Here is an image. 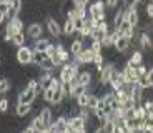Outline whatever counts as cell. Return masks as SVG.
Wrapping results in <instances>:
<instances>
[{
    "mask_svg": "<svg viewBox=\"0 0 153 133\" xmlns=\"http://www.w3.org/2000/svg\"><path fill=\"white\" fill-rule=\"evenodd\" d=\"M146 15H148V19H153V4L146 5Z\"/></svg>",
    "mask_w": 153,
    "mask_h": 133,
    "instance_id": "836d02e7",
    "label": "cell"
},
{
    "mask_svg": "<svg viewBox=\"0 0 153 133\" xmlns=\"http://www.w3.org/2000/svg\"><path fill=\"white\" fill-rule=\"evenodd\" d=\"M113 48H115V52H118L120 55H122V53H125L126 50L130 48V38H126V37H120L118 40L115 42Z\"/></svg>",
    "mask_w": 153,
    "mask_h": 133,
    "instance_id": "4fadbf2b",
    "label": "cell"
},
{
    "mask_svg": "<svg viewBox=\"0 0 153 133\" xmlns=\"http://www.w3.org/2000/svg\"><path fill=\"white\" fill-rule=\"evenodd\" d=\"M5 19H7V17H5V13H2V12H0V23L4 22Z\"/></svg>",
    "mask_w": 153,
    "mask_h": 133,
    "instance_id": "f35d334b",
    "label": "cell"
},
{
    "mask_svg": "<svg viewBox=\"0 0 153 133\" xmlns=\"http://www.w3.org/2000/svg\"><path fill=\"white\" fill-rule=\"evenodd\" d=\"M88 93H90V91H88ZM98 103H100V97L93 95V93H90V95H88V105H87V108L90 111H95L97 108H98Z\"/></svg>",
    "mask_w": 153,
    "mask_h": 133,
    "instance_id": "ffe728a7",
    "label": "cell"
},
{
    "mask_svg": "<svg viewBox=\"0 0 153 133\" xmlns=\"http://www.w3.org/2000/svg\"><path fill=\"white\" fill-rule=\"evenodd\" d=\"M47 30H48V33L52 35V37H60V35L63 33V32H62V25L55 19H52V17L47 19Z\"/></svg>",
    "mask_w": 153,
    "mask_h": 133,
    "instance_id": "30bf717a",
    "label": "cell"
},
{
    "mask_svg": "<svg viewBox=\"0 0 153 133\" xmlns=\"http://www.w3.org/2000/svg\"><path fill=\"white\" fill-rule=\"evenodd\" d=\"M146 108V111H148L150 115H153V98H150V100H146L145 102V105H143Z\"/></svg>",
    "mask_w": 153,
    "mask_h": 133,
    "instance_id": "d6a6232c",
    "label": "cell"
},
{
    "mask_svg": "<svg viewBox=\"0 0 153 133\" xmlns=\"http://www.w3.org/2000/svg\"><path fill=\"white\" fill-rule=\"evenodd\" d=\"M40 120L43 122V125L47 126V128H50V126L53 125V110L52 108H42V111H40Z\"/></svg>",
    "mask_w": 153,
    "mask_h": 133,
    "instance_id": "7c38bea8",
    "label": "cell"
},
{
    "mask_svg": "<svg viewBox=\"0 0 153 133\" xmlns=\"http://www.w3.org/2000/svg\"><path fill=\"white\" fill-rule=\"evenodd\" d=\"M93 133H107V132H105V128H103V126H97V128H95V132H93Z\"/></svg>",
    "mask_w": 153,
    "mask_h": 133,
    "instance_id": "8d00e7d4",
    "label": "cell"
},
{
    "mask_svg": "<svg viewBox=\"0 0 153 133\" xmlns=\"http://www.w3.org/2000/svg\"><path fill=\"white\" fill-rule=\"evenodd\" d=\"M32 60H33V48L32 47H20L19 50H17V62L22 65H28L32 63Z\"/></svg>",
    "mask_w": 153,
    "mask_h": 133,
    "instance_id": "7a4b0ae2",
    "label": "cell"
},
{
    "mask_svg": "<svg viewBox=\"0 0 153 133\" xmlns=\"http://www.w3.org/2000/svg\"><path fill=\"white\" fill-rule=\"evenodd\" d=\"M92 80H93V75L90 72H82L80 75H78V85L88 88L90 85H92Z\"/></svg>",
    "mask_w": 153,
    "mask_h": 133,
    "instance_id": "2e32d148",
    "label": "cell"
},
{
    "mask_svg": "<svg viewBox=\"0 0 153 133\" xmlns=\"http://www.w3.org/2000/svg\"><path fill=\"white\" fill-rule=\"evenodd\" d=\"M146 80H148L150 83H152V87H153V67L148 70V73H146Z\"/></svg>",
    "mask_w": 153,
    "mask_h": 133,
    "instance_id": "e575fe53",
    "label": "cell"
},
{
    "mask_svg": "<svg viewBox=\"0 0 153 133\" xmlns=\"http://www.w3.org/2000/svg\"><path fill=\"white\" fill-rule=\"evenodd\" d=\"M37 90H33V88L30 87H25L22 91L19 93V102L17 103H22V105H32V103L35 102V98H37Z\"/></svg>",
    "mask_w": 153,
    "mask_h": 133,
    "instance_id": "3957f363",
    "label": "cell"
},
{
    "mask_svg": "<svg viewBox=\"0 0 153 133\" xmlns=\"http://www.w3.org/2000/svg\"><path fill=\"white\" fill-rule=\"evenodd\" d=\"M108 85L111 87V90H113V91L120 90V88L125 85V78H123V75H122L120 70L115 68V72H113V75H111V80H110V83H108Z\"/></svg>",
    "mask_w": 153,
    "mask_h": 133,
    "instance_id": "52a82bcc",
    "label": "cell"
},
{
    "mask_svg": "<svg viewBox=\"0 0 153 133\" xmlns=\"http://www.w3.org/2000/svg\"><path fill=\"white\" fill-rule=\"evenodd\" d=\"M68 125L75 130V133L87 130V122L82 117H68Z\"/></svg>",
    "mask_w": 153,
    "mask_h": 133,
    "instance_id": "8fae6325",
    "label": "cell"
},
{
    "mask_svg": "<svg viewBox=\"0 0 153 133\" xmlns=\"http://www.w3.org/2000/svg\"><path fill=\"white\" fill-rule=\"evenodd\" d=\"M83 93H87V88L82 87V85H76V87H73V88H72V95H70V98L76 100L80 95H83Z\"/></svg>",
    "mask_w": 153,
    "mask_h": 133,
    "instance_id": "d4e9b609",
    "label": "cell"
},
{
    "mask_svg": "<svg viewBox=\"0 0 153 133\" xmlns=\"http://www.w3.org/2000/svg\"><path fill=\"white\" fill-rule=\"evenodd\" d=\"M88 48L92 50L95 55H102V52H103V48H102V43H100V42H92V45L88 47Z\"/></svg>",
    "mask_w": 153,
    "mask_h": 133,
    "instance_id": "f1b7e54d",
    "label": "cell"
},
{
    "mask_svg": "<svg viewBox=\"0 0 153 133\" xmlns=\"http://www.w3.org/2000/svg\"><path fill=\"white\" fill-rule=\"evenodd\" d=\"M67 126H68V117H65V115H58L57 120H53L52 130L57 132V133H65Z\"/></svg>",
    "mask_w": 153,
    "mask_h": 133,
    "instance_id": "ba28073f",
    "label": "cell"
},
{
    "mask_svg": "<svg viewBox=\"0 0 153 133\" xmlns=\"http://www.w3.org/2000/svg\"><path fill=\"white\" fill-rule=\"evenodd\" d=\"M72 78H76V77L72 75V70H70V62L68 63H63L62 65L60 72H58V80H60L62 83H70Z\"/></svg>",
    "mask_w": 153,
    "mask_h": 133,
    "instance_id": "9c48e42d",
    "label": "cell"
},
{
    "mask_svg": "<svg viewBox=\"0 0 153 133\" xmlns=\"http://www.w3.org/2000/svg\"><path fill=\"white\" fill-rule=\"evenodd\" d=\"M25 42H27V35L23 33H17V35H13V37H12V40H10V43L12 45H15V47H25Z\"/></svg>",
    "mask_w": 153,
    "mask_h": 133,
    "instance_id": "d6986e66",
    "label": "cell"
},
{
    "mask_svg": "<svg viewBox=\"0 0 153 133\" xmlns=\"http://www.w3.org/2000/svg\"><path fill=\"white\" fill-rule=\"evenodd\" d=\"M133 115H135V120H145V117H146V108H145L143 105L135 106Z\"/></svg>",
    "mask_w": 153,
    "mask_h": 133,
    "instance_id": "7402d4cb",
    "label": "cell"
},
{
    "mask_svg": "<svg viewBox=\"0 0 153 133\" xmlns=\"http://www.w3.org/2000/svg\"><path fill=\"white\" fill-rule=\"evenodd\" d=\"M8 105H10V103H8V100L7 98H2V100H0V111H2V113H5V111L8 110Z\"/></svg>",
    "mask_w": 153,
    "mask_h": 133,
    "instance_id": "1f68e13d",
    "label": "cell"
},
{
    "mask_svg": "<svg viewBox=\"0 0 153 133\" xmlns=\"http://www.w3.org/2000/svg\"><path fill=\"white\" fill-rule=\"evenodd\" d=\"M107 7H110V8L118 7V2H117V0H110V2H107Z\"/></svg>",
    "mask_w": 153,
    "mask_h": 133,
    "instance_id": "d590c367",
    "label": "cell"
},
{
    "mask_svg": "<svg viewBox=\"0 0 153 133\" xmlns=\"http://www.w3.org/2000/svg\"><path fill=\"white\" fill-rule=\"evenodd\" d=\"M95 60V53L92 52L90 48H83L82 53H78L76 57H73V62L78 65H85V63H93Z\"/></svg>",
    "mask_w": 153,
    "mask_h": 133,
    "instance_id": "5b68a950",
    "label": "cell"
},
{
    "mask_svg": "<svg viewBox=\"0 0 153 133\" xmlns=\"http://www.w3.org/2000/svg\"><path fill=\"white\" fill-rule=\"evenodd\" d=\"M50 60L53 62V67H62V65H63V62H62V58H60L58 53H53V55L50 57Z\"/></svg>",
    "mask_w": 153,
    "mask_h": 133,
    "instance_id": "f546056e",
    "label": "cell"
},
{
    "mask_svg": "<svg viewBox=\"0 0 153 133\" xmlns=\"http://www.w3.org/2000/svg\"><path fill=\"white\" fill-rule=\"evenodd\" d=\"M30 126L35 130V133H45L47 130H50V128H47V126L43 125V122L40 120V117H33V120H32Z\"/></svg>",
    "mask_w": 153,
    "mask_h": 133,
    "instance_id": "ac0fdd59",
    "label": "cell"
},
{
    "mask_svg": "<svg viewBox=\"0 0 153 133\" xmlns=\"http://www.w3.org/2000/svg\"><path fill=\"white\" fill-rule=\"evenodd\" d=\"M52 98H53V90L48 88V90H43V100L48 103H52Z\"/></svg>",
    "mask_w": 153,
    "mask_h": 133,
    "instance_id": "4dcf8cb0",
    "label": "cell"
},
{
    "mask_svg": "<svg viewBox=\"0 0 153 133\" xmlns=\"http://www.w3.org/2000/svg\"><path fill=\"white\" fill-rule=\"evenodd\" d=\"M22 133H35V130H33V128H32V126H27V128L23 130V132H22Z\"/></svg>",
    "mask_w": 153,
    "mask_h": 133,
    "instance_id": "74e56055",
    "label": "cell"
},
{
    "mask_svg": "<svg viewBox=\"0 0 153 133\" xmlns=\"http://www.w3.org/2000/svg\"><path fill=\"white\" fill-rule=\"evenodd\" d=\"M115 72V65L111 63V62H108V63L103 65V70L100 72V78H98V83L102 85H108L111 80V75H113Z\"/></svg>",
    "mask_w": 153,
    "mask_h": 133,
    "instance_id": "277c9868",
    "label": "cell"
},
{
    "mask_svg": "<svg viewBox=\"0 0 153 133\" xmlns=\"http://www.w3.org/2000/svg\"><path fill=\"white\" fill-rule=\"evenodd\" d=\"M62 32L65 35H72V33H75V23L72 22V20H65V23H63V27H62Z\"/></svg>",
    "mask_w": 153,
    "mask_h": 133,
    "instance_id": "603a6c76",
    "label": "cell"
},
{
    "mask_svg": "<svg viewBox=\"0 0 153 133\" xmlns=\"http://www.w3.org/2000/svg\"><path fill=\"white\" fill-rule=\"evenodd\" d=\"M0 58H2V55H0Z\"/></svg>",
    "mask_w": 153,
    "mask_h": 133,
    "instance_id": "ab89813d",
    "label": "cell"
},
{
    "mask_svg": "<svg viewBox=\"0 0 153 133\" xmlns=\"http://www.w3.org/2000/svg\"><path fill=\"white\" fill-rule=\"evenodd\" d=\"M12 88V82L8 78H0V93H7L8 90Z\"/></svg>",
    "mask_w": 153,
    "mask_h": 133,
    "instance_id": "4316f807",
    "label": "cell"
},
{
    "mask_svg": "<svg viewBox=\"0 0 153 133\" xmlns=\"http://www.w3.org/2000/svg\"><path fill=\"white\" fill-rule=\"evenodd\" d=\"M63 100H65V97H63V91H62V88H60V90H55V91H53V98H52V105L57 106V105H60Z\"/></svg>",
    "mask_w": 153,
    "mask_h": 133,
    "instance_id": "cb8c5ba5",
    "label": "cell"
},
{
    "mask_svg": "<svg viewBox=\"0 0 153 133\" xmlns=\"http://www.w3.org/2000/svg\"><path fill=\"white\" fill-rule=\"evenodd\" d=\"M105 8H107V4L105 2H95L88 7V15L92 19H97L100 22L107 20V13H105Z\"/></svg>",
    "mask_w": 153,
    "mask_h": 133,
    "instance_id": "6da1fadb",
    "label": "cell"
},
{
    "mask_svg": "<svg viewBox=\"0 0 153 133\" xmlns=\"http://www.w3.org/2000/svg\"><path fill=\"white\" fill-rule=\"evenodd\" d=\"M52 45L50 43V40H47V38H40V40H37V42H33V52H38V53H45L47 50H48V47Z\"/></svg>",
    "mask_w": 153,
    "mask_h": 133,
    "instance_id": "9a60e30c",
    "label": "cell"
},
{
    "mask_svg": "<svg viewBox=\"0 0 153 133\" xmlns=\"http://www.w3.org/2000/svg\"><path fill=\"white\" fill-rule=\"evenodd\" d=\"M42 33H43V28L38 22H32L30 25L27 27V37L32 38L33 42L40 40V38H42Z\"/></svg>",
    "mask_w": 153,
    "mask_h": 133,
    "instance_id": "8992f818",
    "label": "cell"
},
{
    "mask_svg": "<svg viewBox=\"0 0 153 133\" xmlns=\"http://www.w3.org/2000/svg\"><path fill=\"white\" fill-rule=\"evenodd\" d=\"M126 63L130 65V67H138V65L143 63V53L140 52V50H133V53H131L130 57H128V60H126Z\"/></svg>",
    "mask_w": 153,
    "mask_h": 133,
    "instance_id": "5bb4252c",
    "label": "cell"
},
{
    "mask_svg": "<svg viewBox=\"0 0 153 133\" xmlns=\"http://www.w3.org/2000/svg\"><path fill=\"white\" fill-rule=\"evenodd\" d=\"M83 40L82 38H76V40H73L72 45H70V55H73V57H76L78 53H82V50H83Z\"/></svg>",
    "mask_w": 153,
    "mask_h": 133,
    "instance_id": "e0dca14e",
    "label": "cell"
},
{
    "mask_svg": "<svg viewBox=\"0 0 153 133\" xmlns=\"http://www.w3.org/2000/svg\"><path fill=\"white\" fill-rule=\"evenodd\" d=\"M32 111V105H22V103H17L15 106V113L17 117H25Z\"/></svg>",
    "mask_w": 153,
    "mask_h": 133,
    "instance_id": "44dd1931",
    "label": "cell"
},
{
    "mask_svg": "<svg viewBox=\"0 0 153 133\" xmlns=\"http://www.w3.org/2000/svg\"><path fill=\"white\" fill-rule=\"evenodd\" d=\"M88 95H90V93H83V95H80L78 97V98L75 100V103H76V106H78V108H87V105H88Z\"/></svg>",
    "mask_w": 153,
    "mask_h": 133,
    "instance_id": "484cf974",
    "label": "cell"
},
{
    "mask_svg": "<svg viewBox=\"0 0 153 133\" xmlns=\"http://www.w3.org/2000/svg\"><path fill=\"white\" fill-rule=\"evenodd\" d=\"M135 73H137L138 78H143V77H146V73H148V70H146L145 63L138 65V67H135Z\"/></svg>",
    "mask_w": 153,
    "mask_h": 133,
    "instance_id": "83f0119b",
    "label": "cell"
}]
</instances>
